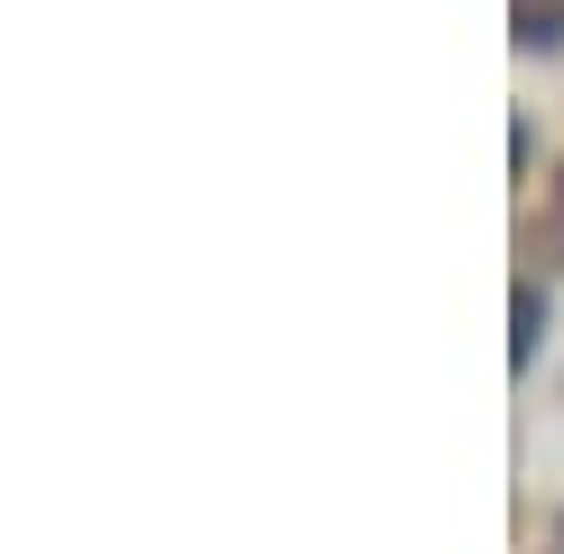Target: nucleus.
I'll use <instances>...</instances> for the list:
<instances>
[{"label":"nucleus","mask_w":564,"mask_h":554,"mask_svg":"<svg viewBox=\"0 0 564 554\" xmlns=\"http://www.w3.org/2000/svg\"><path fill=\"white\" fill-rule=\"evenodd\" d=\"M518 47H564V0H508Z\"/></svg>","instance_id":"f257e3e1"},{"label":"nucleus","mask_w":564,"mask_h":554,"mask_svg":"<svg viewBox=\"0 0 564 554\" xmlns=\"http://www.w3.org/2000/svg\"><path fill=\"white\" fill-rule=\"evenodd\" d=\"M536 319H545V301H536V282H518V338H508V357H536Z\"/></svg>","instance_id":"f03ea898"},{"label":"nucleus","mask_w":564,"mask_h":554,"mask_svg":"<svg viewBox=\"0 0 564 554\" xmlns=\"http://www.w3.org/2000/svg\"><path fill=\"white\" fill-rule=\"evenodd\" d=\"M555 554H564V535H555Z\"/></svg>","instance_id":"7ed1b4c3"}]
</instances>
